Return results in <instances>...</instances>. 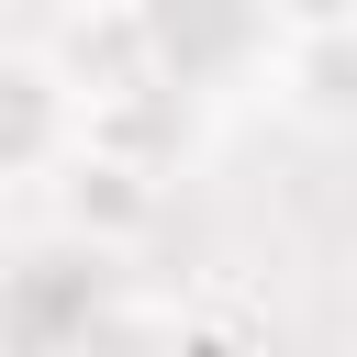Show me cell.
<instances>
[{"label":"cell","mask_w":357,"mask_h":357,"mask_svg":"<svg viewBox=\"0 0 357 357\" xmlns=\"http://www.w3.org/2000/svg\"><path fill=\"white\" fill-rule=\"evenodd\" d=\"M134 33H145V78L178 89V100L268 56V11L257 0H134Z\"/></svg>","instance_id":"cell-1"},{"label":"cell","mask_w":357,"mask_h":357,"mask_svg":"<svg viewBox=\"0 0 357 357\" xmlns=\"http://www.w3.org/2000/svg\"><path fill=\"white\" fill-rule=\"evenodd\" d=\"M89 100L67 89V67L45 45H0V178H56L78 156Z\"/></svg>","instance_id":"cell-3"},{"label":"cell","mask_w":357,"mask_h":357,"mask_svg":"<svg viewBox=\"0 0 357 357\" xmlns=\"http://www.w3.org/2000/svg\"><path fill=\"white\" fill-rule=\"evenodd\" d=\"M112 290V257H89V245H33L11 279H0V346L11 357H56L78 324H89V301Z\"/></svg>","instance_id":"cell-4"},{"label":"cell","mask_w":357,"mask_h":357,"mask_svg":"<svg viewBox=\"0 0 357 357\" xmlns=\"http://www.w3.org/2000/svg\"><path fill=\"white\" fill-rule=\"evenodd\" d=\"M279 33H301V22H357V0H257Z\"/></svg>","instance_id":"cell-7"},{"label":"cell","mask_w":357,"mask_h":357,"mask_svg":"<svg viewBox=\"0 0 357 357\" xmlns=\"http://www.w3.org/2000/svg\"><path fill=\"white\" fill-rule=\"evenodd\" d=\"M45 190H56V234L89 245V257H112V268H123V257L156 234V212H167V178H156V167H123V156H89V145H78Z\"/></svg>","instance_id":"cell-2"},{"label":"cell","mask_w":357,"mask_h":357,"mask_svg":"<svg viewBox=\"0 0 357 357\" xmlns=\"http://www.w3.org/2000/svg\"><path fill=\"white\" fill-rule=\"evenodd\" d=\"M257 78H268V100H279L290 123L346 134V123H357V22H301V33H279V45L257 56Z\"/></svg>","instance_id":"cell-5"},{"label":"cell","mask_w":357,"mask_h":357,"mask_svg":"<svg viewBox=\"0 0 357 357\" xmlns=\"http://www.w3.org/2000/svg\"><path fill=\"white\" fill-rule=\"evenodd\" d=\"M178 335H190V312H178L167 290H134V279H112V290L89 301V324H78L56 357H178Z\"/></svg>","instance_id":"cell-6"}]
</instances>
